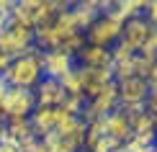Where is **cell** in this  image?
<instances>
[{
	"label": "cell",
	"mask_w": 157,
	"mask_h": 152,
	"mask_svg": "<svg viewBox=\"0 0 157 152\" xmlns=\"http://www.w3.org/2000/svg\"><path fill=\"white\" fill-rule=\"evenodd\" d=\"M44 77V64H41V52L34 49L29 54H21L10 62V67L3 72V80L10 88H23V90H34Z\"/></svg>",
	"instance_id": "cell-1"
},
{
	"label": "cell",
	"mask_w": 157,
	"mask_h": 152,
	"mask_svg": "<svg viewBox=\"0 0 157 152\" xmlns=\"http://www.w3.org/2000/svg\"><path fill=\"white\" fill-rule=\"evenodd\" d=\"M124 23H126V21H121V18L116 16L113 8L103 10L101 16L93 21V26H90V29L82 34V36H85V44H90V47H106V49H111V47H113V44L121 39Z\"/></svg>",
	"instance_id": "cell-2"
},
{
	"label": "cell",
	"mask_w": 157,
	"mask_h": 152,
	"mask_svg": "<svg viewBox=\"0 0 157 152\" xmlns=\"http://www.w3.org/2000/svg\"><path fill=\"white\" fill-rule=\"evenodd\" d=\"M34 49H36V47H34V31L8 21L5 31L0 34V52L8 54L10 59H16V57H21V54L34 52Z\"/></svg>",
	"instance_id": "cell-3"
},
{
	"label": "cell",
	"mask_w": 157,
	"mask_h": 152,
	"mask_svg": "<svg viewBox=\"0 0 157 152\" xmlns=\"http://www.w3.org/2000/svg\"><path fill=\"white\" fill-rule=\"evenodd\" d=\"M36 108V95L34 90H23V88H10L5 101L0 103V111L5 114V119H29Z\"/></svg>",
	"instance_id": "cell-4"
},
{
	"label": "cell",
	"mask_w": 157,
	"mask_h": 152,
	"mask_svg": "<svg viewBox=\"0 0 157 152\" xmlns=\"http://www.w3.org/2000/svg\"><path fill=\"white\" fill-rule=\"evenodd\" d=\"M75 70H77L80 83H82V98L85 101H93L108 83H113V70L111 67H75Z\"/></svg>",
	"instance_id": "cell-5"
},
{
	"label": "cell",
	"mask_w": 157,
	"mask_h": 152,
	"mask_svg": "<svg viewBox=\"0 0 157 152\" xmlns=\"http://www.w3.org/2000/svg\"><path fill=\"white\" fill-rule=\"evenodd\" d=\"M85 127L88 124L80 116H64L54 131H57V137H59V142L64 147H70L75 152H85Z\"/></svg>",
	"instance_id": "cell-6"
},
{
	"label": "cell",
	"mask_w": 157,
	"mask_h": 152,
	"mask_svg": "<svg viewBox=\"0 0 157 152\" xmlns=\"http://www.w3.org/2000/svg\"><path fill=\"white\" fill-rule=\"evenodd\" d=\"M67 116L64 111L57 106V108H49V106H36L34 108V114H31L29 119H31V127H34V134L41 139V137H47V134H52L57 127H59V121Z\"/></svg>",
	"instance_id": "cell-7"
},
{
	"label": "cell",
	"mask_w": 157,
	"mask_h": 152,
	"mask_svg": "<svg viewBox=\"0 0 157 152\" xmlns=\"http://www.w3.org/2000/svg\"><path fill=\"white\" fill-rule=\"evenodd\" d=\"M119 88V103L121 106H144L147 95H149V85L144 77H126V80L116 83Z\"/></svg>",
	"instance_id": "cell-8"
},
{
	"label": "cell",
	"mask_w": 157,
	"mask_h": 152,
	"mask_svg": "<svg viewBox=\"0 0 157 152\" xmlns=\"http://www.w3.org/2000/svg\"><path fill=\"white\" fill-rule=\"evenodd\" d=\"M149 31H152V23H149L144 16L129 18V21L124 23V29H121V41H124V44H129V47H132L136 54H139V49L144 47Z\"/></svg>",
	"instance_id": "cell-9"
},
{
	"label": "cell",
	"mask_w": 157,
	"mask_h": 152,
	"mask_svg": "<svg viewBox=\"0 0 157 152\" xmlns=\"http://www.w3.org/2000/svg\"><path fill=\"white\" fill-rule=\"evenodd\" d=\"M41 64H44V77H54L62 80L67 72L75 70V57L64 54V52H41Z\"/></svg>",
	"instance_id": "cell-10"
},
{
	"label": "cell",
	"mask_w": 157,
	"mask_h": 152,
	"mask_svg": "<svg viewBox=\"0 0 157 152\" xmlns=\"http://www.w3.org/2000/svg\"><path fill=\"white\" fill-rule=\"evenodd\" d=\"M34 95H36V106H49V108L62 106V101L67 98L62 83L54 77H41V83L34 88Z\"/></svg>",
	"instance_id": "cell-11"
},
{
	"label": "cell",
	"mask_w": 157,
	"mask_h": 152,
	"mask_svg": "<svg viewBox=\"0 0 157 152\" xmlns=\"http://www.w3.org/2000/svg\"><path fill=\"white\" fill-rule=\"evenodd\" d=\"M31 139H39L34 134V127H31V119H8L5 121V137L3 142H10V144H26Z\"/></svg>",
	"instance_id": "cell-12"
},
{
	"label": "cell",
	"mask_w": 157,
	"mask_h": 152,
	"mask_svg": "<svg viewBox=\"0 0 157 152\" xmlns=\"http://www.w3.org/2000/svg\"><path fill=\"white\" fill-rule=\"evenodd\" d=\"M75 59L80 62V67H111V64H113L111 49H106V47H90V44H85V47L75 54Z\"/></svg>",
	"instance_id": "cell-13"
},
{
	"label": "cell",
	"mask_w": 157,
	"mask_h": 152,
	"mask_svg": "<svg viewBox=\"0 0 157 152\" xmlns=\"http://www.w3.org/2000/svg\"><path fill=\"white\" fill-rule=\"evenodd\" d=\"M103 129H106V137L116 139L119 144H124L126 139H132V127H129L126 116H124L119 108H116L113 114H108L106 119H103Z\"/></svg>",
	"instance_id": "cell-14"
},
{
	"label": "cell",
	"mask_w": 157,
	"mask_h": 152,
	"mask_svg": "<svg viewBox=\"0 0 157 152\" xmlns=\"http://www.w3.org/2000/svg\"><path fill=\"white\" fill-rule=\"evenodd\" d=\"M103 134H106V129H103V119H95V121H90L88 127H85V152L93 147V144L101 139Z\"/></svg>",
	"instance_id": "cell-15"
},
{
	"label": "cell",
	"mask_w": 157,
	"mask_h": 152,
	"mask_svg": "<svg viewBox=\"0 0 157 152\" xmlns=\"http://www.w3.org/2000/svg\"><path fill=\"white\" fill-rule=\"evenodd\" d=\"M59 83H62V88H64L67 95H82V83H80V77H77V70L67 72Z\"/></svg>",
	"instance_id": "cell-16"
},
{
	"label": "cell",
	"mask_w": 157,
	"mask_h": 152,
	"mask_svg": "<svg viewBox=\"0 0 157 152\" xmlns=\"http://www.w3.org/2000/svg\"><path fill=\"white\" fill-rule=\"evenodd\" d=\"M59 108H62L67 116H80L82 108H85V98H82V95H67V98L62 101Z\"/></svg>",
	"instance_id": "cell-17"
},
{
	"label": "cell",
	"mask_w": 157,
	"mask_h": 152,
	"mask_svg": "<svg viewBox=\"0 0 157 152\" xmlns=\"http://www.w3.org/2000/svg\"><path fill=\"white\" fill-rule=\"evenodd\" d=\"M134 54H136V52L129 47V44H124L121 39L111 47V59H113V64H116V62H126V59H132Z\"/></svg>",
	"instance_id": "cell-18"
},
{
	"label": "cell",
	"mask_w": 157,
	"mask_h": 152,
	"mask_svg": "<svg viewBox=\"0 0 157 152\" xmlns=\"http://www.w3.org/2000/svg\"><path fill=\"white\" fill-rule=\"evenodd\" d=\"M119 147H121V144L116 142V139H111V137L103 134V137H101V139H98L88 152H113V150H119Z\"/></svg>",
	"instance_id": "cell-19"
},
{
	"label": "cell",
	"mask_w": 157,
	"mask_h": 152,
	"mask_svg": "<svg viewBox=\"0 0 157 152\" xmlns=\"http://www.w3.org/2000/svg\"><path fill=\"white\" fill-rule=\"evenodd\" d=\"M121 147H124V152H155V147H147V144H142L139 139H134V137L126 139Z\"/></svg>",
	"instance_id": "cell-20"
},
{
	"label": "cell",
	"mask_w": 157,
	"mask_h": 152,
	"mask_svg": "<svg viewBox=\"0 0 157 152\" xmlns=\"http://www.w3.org/2000/svg\"><path fill=\"white\" fill-rule=\"evenodd\" d=\"M18 150H21V152H49V150H47V144H44L41 139H31V142L21 144Z\"/></svg>",
	"instance_id": "cell-21"
},
{
	"label": "cell",
	"mask_w": 157,
	"mask_h": 152,
	"mask_svg": "<svg viewBox=\"0 0 157 152\" xmlns=\"http://www.w3.org/2000/svg\"><path fill=\"white\" fill-rule=\"evenodd\" d=\"M142 16H144L147 21L157 29V0H152V3H147V5H144V13H142Z\"/></svg>",
	"instance_id": "cell-22"
},
{
	"label": "cell",
	"mask_w": 157,
	"mask_h": 152,
	"mask_svg": "<svg viewBox=\"0 0 157 152\" xmlns=\"http://www.w3.org/2000/svg\"><path fill=\"white\" fill-rule=\"evenodd\" d=\"M13 8H16V3H13V0H0V16H3V18H10Z\"/></svg>",
	"instance_id": "cell-23"
},
{
	"label": "cell",
	"mask_w": 157,
	"mask_h": 152,
	"mask_svg": "<svg viewBox=\"0 0 157 152\" xmlns=\"http://www.w3.org/2000/svg\"><path fill=\"white\" fill-rule=\"evenodd\" d=\"M144 80H147V85H149V88H155V85H157V62L152 64V70L147 72V77H144Z\"/></svg>",
	"instance_id": "cell-24"
},
{
	"label": "cell",
	"mask_w": 157,
	"mask_h": 152,
	"mask_svg": "<svg viewBox=\"0 0 157 152\" xmlns=\"http://www.w3.org/2000/svg\"><path fill=\"white\" fill-rule=\"evenodd\" d=\"M10 62H13V59H10L8 54H3V52H0V77H3V72L10 67Z\"/></svg>",
	"instance_id": "cell-25"
},
{
	"label": "cell",
	"mask_w": 157,
	"mask_h": 152,
	"mask_svg": "<svg viewBox=\"0 0 157 152\" xmlns=\"http://www.w3.org/2000/svg\"><path fill=\"white\" fill-rule=\"evenodd\" d=\"M0 152H21L18 144H10V142H0Z\"/></svg>",
	"instance_id": "cell-26"
},
{
	"label": "cell",
	"mask_w": 157,
	"mask_h": 152,
	"mask_svg": "<svg viewBox=\"0 0 157 152\" xmlns=\"http://www.w3.org/2000/svg\"><path fill=\"white\" fill-rule=\"evenodd\" d=\"M8 90H10V85L3 80V77H0V103L5 101V95H8Z\"/></svg>",
	"instance_id": "cell-27"
},
{
	"label": "cell",
	"mask_w": 157,
	"mask_h": 152,
	"mask_svg": "<svg viewBox=\"0 0 157 152\" xmlns=\"http://www.w3.org/2000/svg\"><path fill=\"white\" fill-rule=\"evenodd\" d=\"M49 152H75V150H70V147H64V144H54V147H49Z\"/></svg>",
	"instance_id": "cell-28"
},
{
	"label": "cell",
	"mask_w": 157,
	"mask_h": 152,
	"mask_svg": "<svg viewBox=\"0 0 157 152\" xmlns=\"http://www.w3.org/2000/svg\"><path fill=\"white\" fill-rule=\"evenodd\" d=\"M3 137H5V124H0V142H3Z\"/></svg>",
	"instance_id": "cell-29"
},
{
	"label": "cell",
	"mask_w": 157,
	"mask_h": 152,
	"mask_svg": "<svg viewBox=\"0 0 157 152\" xmlns=\"http://www.w3.org/2000/svg\"><path fill=\"white\" fill-rule=\"evenodd\" d=\"M155 129H157V114H155Z\"/></svg>",
	"instance_id": "cell-30"
},
{
	"label": "cell",
	"mask_w": 157,
	"mask_h": 152,
	"mask_svg": "<svg viewBox=\"0 0 157 152\" xmlns=\"http://www.w3.org/2000/svg\"><path fill=\"white\" fill-rule=\"evenodd\" d=\"M113 152H124V147H119V150H113Z\"/></svg>",
	"instance_id": "cell-31"
},
{
	"label": "cell",
	"mask_w": 157,
	"mask_h": 152,
	"mask_svg": "<svg viewBox=\"0 0 157 152\" xmlns=\"http://www.w3.org/2000/svg\"><path fill=\"white\" fill-rule=\"evenodd\" d=\"M155 152H157V144H155Z\"/></svg>",
	"instance_id": "cell-32"
}]
</instances>
